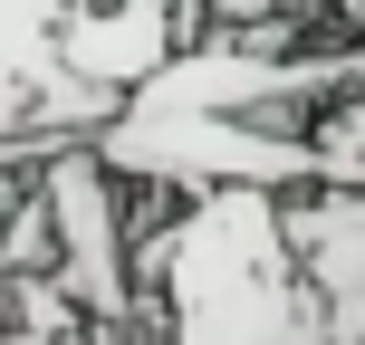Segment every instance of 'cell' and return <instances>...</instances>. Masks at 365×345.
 I'll use <instances>...</instances> for the list:
<instances>
[{"mask_svg": "<svg viewBox=\"0 0 365 345\" xmlns=\"http://www.w3.org/2000/svg\"><path fill=\"white\" fill-rule=\"evenodd\" d=\"M135 288H164V345H346L269 182L192 192L173 230L135 250Z\"/></svg>", "mask_w": 365, "mask_h": 345, "instance_id": "cell-1", "label": "cell"}, {"mask_svg": "<svg viewBox=\"0 0 365 345\" xmlns=\"http://www.w3.org/2000/svg\"><path fill=\"white\" fill-rule=\"evenodd\" d=\"M192 38V10L182 0H77L68 10V38H58V68L96 77V87H145L154 68Z\"/></svg>", "mask_w": 365, "mask_h": 345, "instance_id": "cell-2", "label": "cell"}, {"mask_svg": "<svg viewBox=\"0 0 365 345\" xmlns=\"http://www.w3.org/2000/svg\"><path fill=\"white\" fill-rule=\"evenodd\" d=\"M289 240L308 259V278L327 288L336 336H365V192L356 182H298L289 192Z\"/></svg>", "mask_w": 365, "mask_h": 345, "instance_id": "cell-3", "label": "cell"}, {"mask_svg": "<svg viewBox=\"0 0 365 345\" xmlns=\"http://www.w3.org/2000/svg\"><path fill=\"white\" fill-rule=\"evenodd\" d=\"M77 0H10V38H0V106L38 96L58 77V38H68Z\"/></svg>", "mask_w": 365, "mask_h": 345, "instance_id": "cell-4", "label": "cell"}, {"mask_svg": "<svg viewBox=\"0 0 365 345\" xmlns=\"http://www.w3.org/2000/svg\"><path fill=\"white\" fill-rule=\"evenodd\" d=\"M308 134H317V182H356L365 192V77L336 87L327 106L308 115Z\"/></svg>", "mask_w": 365, "mask_h": 345, "instance_id": "cell-5", "label": "cell"}, {"mask_svg": "<svg viewBox=\"0 0 365 345\" xmlns=\"http://www.w3.org/2000/svg\"><path fill=\"white\" fill-rule=\"evenodd\" d=\"M10 345H96V317L87 327H10Z\"/></svg>", "mask_w": 365, "mask_h": 345, "instance_id": "cell-6", "label": "cell"}, {"mask_svg": "<svg viewBox=\"0 0 365 345\" xmlns=\"http://www.w3.org/2000/svg\"><path fill=\"white\" fill-rule=\"evenodd\" d=\"M356 345H365V336H356Z\"/></svg>", "mask_w": 365, "mask_h": 345, "instance_id": "cell-7", "label": "cell"}]
</instances>
